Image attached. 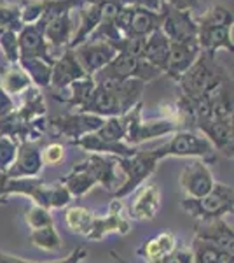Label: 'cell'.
Instances as JSON below:
<instances>
[{"label": "cell", "mask_w": 234, "mask_h": 263, "mask_svg": "<svg viewBox=\"0 0 234 263\" xmlns=\"http://www.w3.org/2000/svg\"><path fill=\"white\" fill-rule=\"evenodd\" d=\"M95 83V91L80 112L95 114L103 120L130 112L138 102H142L147 86L138 79H96Z\"/></svg>", "instance_id": "1"}, {"label": "cell", "mask_w": 234, "mask_h": 263, "mask_svg": "<svg viewBox=\"0 0 234 263\" xmlns=\"http://www.w3.org/2000/svg\"><path fill=\"white\" fill-rule=\"evenodd\" d=\"M231 81L225 70L217 63L215 54L201 51L198 60L193 63L189 70L178 79L182 88V95L187 99H199L214 93L224 83Z\"/></svg>", "instance_id": "2"}, {"label": "cell", "mask_w": 234, "mask_h": 263, "mask_svg": "<svg viewBox=\"0 0 234 263\" xmlns=\"http://www.w3.org/2000/svg\"><path fill=\"white\" fill-rule=\"evenodd\" d=\"M11 195H23L42 209H63L72 202L70 193L61 182L48 184L37 177H27V179H9L6 182V197Z\"/></svg>", "instance_id": "3"}, {"label": "cell", "mask_w": 234, "mask_h": 263, "mask_svg": "<svg viewBox=\"0 0 234 263\" xmlns=\"http://www.w3.org/2000/svg\"><path fill=\"white\" fill-rule=\"evenodd\" d=\"M161 160H164L161 147L151 151L138 149L135 155L127 156V158H116V165L119 167V171H122V174H124V182L119 184L116 192L112 193L114 198L122 200L127 195L137 192L140 186L156 172L157 163Z\"/></svg>", "instance_id": "4"}, {"label": "cell", "mask_w": 234, "mask_h": 263, "mask_svg": "<svg viewBox=\"0 0 234 263\" xmlns=\"http://www.w3.org/2000/svg\"><path fill=\"white\" fill-rule=\"evenodd\" d=\"M182 209L198 223H208L214 219L232 214L234 211V190L224 182H215L211 192L201 198H184Z\"/></svg>", "instance_id": "5"}, {"label": "cell", "mask_w": 234, "mask_h": 263, "mask_svg": "<svg viewBox=\"0 0 234 263\" xmlns=\"http://www.w3.org/2000/svg\"><path fill=\"white\" fill-rule=\"evenodd\" d=\"M164 158H198L206 165L217 162V151L203 134L194 130H178L168 142L161 146Z\"/></svg>", "instance_id": "6"}, {"label": "cell", "mask_w": 234, "mask_h": 263, "mask_svg": "<svg viewBox=\"0 0 234 263\" xmlns=\"http://www.w3.org/2000/svg\"><path fill=\"white\" fill-rule=\"evenodd\" d=\"M127 118V130L124 142L130 146H138V144L152 141L157 137H164V135H173L175 132L182 130L172 118H159V120H142V102H138L130 112H126Z\"/></svg>", "instance_id": "7"}, {"label": "cell", "mask_w": 234, "mask_h": 263, "mask_svg": "<svg viewBox=\"0 0 234 263\" xmlns=\"http://www.w3.org/2000/svg\"><path fill=\"white\" fill-rule=\"evenodd\" d=\"M161 74L163 72L147 63L143 58L117 53L109 65H105L100 72L93 76V79L95 81L96 79H138L147 84L157 79Z\"/></svg>", "instance_id": "8"}, {"label": "cell", "mask_w": 234, "mask_h": 263, "mask_svg": "<svg viewBox=\"0 0 234 263\" xmlns=\"http://www.w3.org/2000/svg\"><path fill=\"white\" fill-rule=\"evenodd\" d=\"M163 25L161 32L177 44H198V23L193 18L190 11L173 9L163 6Z\"/></svg>", "instance_id": "9"}, {"label": "cell", "mask_w": 234, "mask_h": 263, "mask_svg": "<svg viewBox=\"0 0 234 263\" xmlns=\"http://www.w3.org/2000/svg\"><path fill=\"white\" fill-rule=\"evenodd\" d=\"M103 118L95 116L89 112H74V114H63V116H56L49 121V126L53 132L59 137H67L70 141L80 139L88 134H95L103 125Z\"/></svg>", "instance_id": "10"}, {"label": "cell", "mask_w": 234, "mask_h": 263, "mask_svg": "<svg viewBox=\"0 0 234 263\" xmlns=\"http://www.w3.org/2000/svg\"><path fill=\"white\" fill-rule=\"evenodd\" d=\"M44 27L46 25L42 20H37L35 23L30 25H23V28L18 32L19 60L21 58H39L49 65L54 63V54L48 41H46Z\"/></svg>", "instance_id": "11"}, {"label": "cell", "mask_w": 234, "mask_h": 263, "mask_svg": "<svg viewBox=\"0 0 234 263\" xmlns=\"http://www.w3.org/2000/svg\"><path fill=\"white\" fill-rule=\"evenodd\" d=\"M72 51H74L77 62L89 78H93L105 65H109L117 54V51L105 41H86Z\"/></svg>", "instance_id": "12"}, {"label": "cell", "mask_w": 234, "mask_h": 263, "mask_svg": "<svg viewBox=\"0 0 234 263\" xmlns=\"http://www.w3.org/2000/svg\"><path fill=\"white\" fill-rule=\"evenodd\" d=\"M42 147L39 142L25 141L18 146L16 158L9 168H7L6 176L9 179H27V177H39L44 163H42Z\"/></svg>", "instance_id": "13"}, {"label": "cell", "mask_w": 234, "mask_h": 263, "mask_svg": "<svg viewBox=\"0 0 234 263\" xmlns=\"http://www.w3.org/2000/svg\"><path fill=\"white\" fill-rule=\"evenodd\" d=\"M131 230V224L130 221L122 216V200L119 198H114L109 205V213L107 216H95L93 219V224H91V230H89L88 240H103L109 233H117V235L124 237L127 235Z\"/></svg>", "instance_id": "14"}, {"label": "cell", "mask_w": 234, "mask_h": 263, "mask_svg": "<svg viewBox=\"0 0 234 263\" xmlns=\"http://www.w3.org/2000/svg\"><path fill=\"white\" fill-rule=\"evenodd\" d=\"M214 174L210 167L198 160V162L189 163L180 174V186L187 195V198H201L211 192L215 184Z\"/></svg>", "instance_id": "15"}, {"label": "cell", "mask_w": 234, "mask_h": 263, "mask_svg": "<svg viewBox=\"0 0 234 263\" xmlns=\"http://www.w3.org/2000/svg\"><path fill=\"white\" fill-rule=\"evenodd\" d=\"M194 126L199 130V134H203L208 139V141L211 142V146L215 147L217 153H222L225 158H231L232 160V149H234L232 118H227V120L198 121Z\"/></svg>", "instance_id": "16"}, {"label": "cell", "mask_w": 234, "mask_h": 263, "mask_svg": "<svg viewBox=\"0 0 234 263\" xmlns=\"http://www.w3.org/2000/svg\"><path fill=\"white\" fill-rule=\"evenodd\" d=\"M77 167L82 168L95 181V184L103 186L105 190H109L112 193L116 192V186H117L116 156L95 155V153H91V156L84 160V162L77 163Z\"/></svg>", "instance_id": "17"}, {"label": "cell", "mask_w": 234, "mask_h": 263, "mask_svg": "<svg viewBox=\"0 0 234 263\" xmlns=\"http://www.w3.org/2000/svg\"><path fill=\"white\" fill-rule=\"evenodd\" d=\"M88 78L86 72L82 70L80 63L75 58L74 51L65 49L58 58H54L53 69H51V88L54 90H67L74 81Z\"/></svg>", "instance_id": "18"}, {"label": "cell", "mask_w": 234, "mask_h": 263, "mask_svg": "<svg viewBox=\"0 0 234 263\" xmlns=\"http://www.w3.org/2000/svg\"><path fill=\"white\" fill-rule=\"evenodd\" d=\"M161 190L154 182L142 186L130 203V218L133 221H152L159 213Z\"/></svg>", "instance_id": "19"}, {"label": "cell", "mask_w": 234, "mask_h": 263, "mask_svg": "<svg viewBox=\"0 0 234 263\" xmlns=\"http://www.w3.org/2000/svg\"><path fill=\"white\" fill-rule=\"evenodd\" d=\"M75 9L79 14V25L70 41L69 49H74L86 42L101 23V0H82Z\"/></svg>", "instance_id": "20"}, {"label": "cell", "mask_w": 234, "mask_h": 263, "mask_svg": "<svg viewBox=\"0 0 234 263\" xmlns=\"http://www.w3.org/2000/svg\"><path fill=\"white\" fill-rule=\"evenodd\" d=\"M194 237L199 240L215 246L220 251H231L234 249V232L232 227L224 221V218L214 219L208 223H196Z\"/></svg>", "instance_id": "21"}, {"label": "cell", "mask_w": 234, "mask_h": 263, "mask_svg": "<svg viewBox=\"0 0 234 263\" xmlns=\"http://www.w3.org/2000/svg\"><path fill=\"white\" fill-rule=\"evenodd\" d=\"M199 53H201V49H199L198 44H177V42H172L164 74L178 81L193 67V63L198 60Z\"/></svg>", "instance_id": "22"}, {"label": "cell", "mask_w": 234, "mask_h": 263, "mask_svg": "<svg viewBox=\"0 0 234 263\" xmlns=\"http://www.w3.org/2000/svg\"><path fill=\"white\" fill-rule=\"evenodd\" d=\"M72 146H77L80 149L95 153V155H107V156H116V158H127V156L135 155L138 149L135 146H130L124 141L121 142H107L103 139H100L96 134H88L80 139L70 141Z\"/></svg>", "instance_id": "23"}, {"label": "cell", "mask_w": 234, "mask_h": 263, "mask_svg": "<svg viewBox=\"0 0 234 263\" xmlns=\"http://www.w3.org/2000/svg\"><path fill=\"white\" fill-rule=\"evenodd\" d=\"M44 21V35H46V41H48L49 46L53 48H65L69 49L70 46V41L74 37V20H72V11H65L61 14L54 16V18H49V20H44V18H39Z\"/></svg>", "instance_id": "24"}, {"label": "cell", "mask_w": 234, "mask_h": 263, "mask_svg": "<svg viewBox=\"0 0 234 263\" xmlns=\"http://www.w3.org/2000/svg\"><path fill=\"white\" fill-rule=\"evenodd\" d=\"M232 27H198V46L205 53L215 54L219 49L234 51L232 37H231Z\"/></svg>", "instance_id": "25"}, {"label": "cell", "mask_w": 234, "mask_h": 263, "mask_svg": "<svg viewBox=\"0 0 234 263\" xmlns=\"http://www.w3.org/2000/svg\"><path fill=\"white\" fill-rule=\"evenodd\" d=\"M169 46H172V42H169V39L159 28V30H156L154 33H151V35L147 37L142 58L164 74L166 62H168V54H169Z\"/></svg>", "instance_id": "26"}, {"label": "cell", "mask_w": 234, "mask_h": 263, "mask_svg": "<svg viewBox=\"0 0 234 263\" xmlns=\"http://www.w3.org/2000/svg\"><path fill=\"white\" fill-rule=\"evenodd\" d=\"M161 25H163V11H151L142 9V7H135L127 35L148 37L151 33L159 30Z\"/></svg>", "instance_id": "27"}, {"label": "cell", "mask_w": 234, "mask_h": 263, "mask_svg": "<svg viewBox=\"0 0 234 263\" xmlns=\"http://www.w3.org/2000/svg\"><path fill=\"white\" fill-rule=\"evenodd\" d=\"M177 244H178L177 237L172 232H161L140 246L137 254L145 261L157 260V258L166 256V254L172 253L177 248Z\"/></svg>", "instance_id": "28"}, {"label": "cell", "mask_w": 234, "mask_h": 263, "mask_svg": "<svg viewBox=\"0 0 234 263\" xmlns=\"http://www.w3.org/2000/svg\"><path fill=\"white\" fill-rule=\"evenodd\" d=\"M33 84L30 81L28 74L19 67V63L16 65H7L4 69H0V88L7 93L9 97L12 95H23L28 88H32Z\"/></svg>", "instance_id": "29"}, {"label": "cell", "mask_w": 234, "mask_h": 263, "mask_svg": "<svg viewBox=\"0 0 234 263\" xmlns=\"http://www.w3.org/2000/svg\"><path fill=\"white\" fill-rule=\"evenodd\" d=\"M0 135L21 144L25 141H32V128H30V123H25L21 120L14 109L12 112L0 116Z\"/></svg>", "instance_id": "30"}, {"label": "cell", "mask_w": 234, "mask_h": 263, "mask_svg": "<svg viewBox=\"0 0 234 263\" xmlns=\"http://www.w3.org/2000/svg\"><path fill=\"white\" fill-rule=\"evenodd\" d=\"M16 112L25 123H32L37 118H44L46 100L39 88L32 86L23 93V104L19 105V109H16Z\"/></svg>", "instance_id": "31"}, {"label": "cell", "mask_w": 234, "mask_h": 263, "mask_svg": "<svg viewBox=\"0 0 234 263\" xmlns=\"http://www.w3.org/2000/svg\"><path fill=\"white\" fill-rule=\"evenodd\" d=\"M59 182L65 186L72 198H82L84 195L88 192H91L96 186L95 181H93L82 168H79L77 165H74L72 171L67 174V176H63L61 179H59Z\"/></svg>", "instance_id": "32"}, {"label": "cell", "mask_w": 234, "mask_h": 263, "mask_svg": "<svg viewBox=\"0 0 234 263\" xmlns=\"http://www.w3.org/2000/svg\"><path fill=\"white\" fill-rule=\"evenodd\" d=\"M19 67L28 74L32 84H35L37 88H46L51 84V69L53 65L46 63L39 58H21Z\"/></svg>", "instance_id": "33"}, {"label": "cell", "mask_w": 234, "mask_h": 263, "mask_svg": "<svg viewBox=\"0 0 234 263\" xmlns=\"http://www.w3.org/2000/svg\"><path fill=\"white\" fill-rule=\"evenodd\" d=\"M93 219H95V214L91 211L84 209V207H69L65 211V221L69 230L84 237V239H86L89 230H91Z\"/></svg>", "instance_id": "34"}, {"label": "cell", "mask_w": 234, "mask_h": 263, "mask_svg": "<svg viewBox=\"0 0 234 263\" xmlns=\"http://www.w3.org/2000/svg\"><path fill=\"white\" fill-rule=\"evenodd\" d=\"M30 244L35 246L40 251H58L63 246V239L59 237L54 224L46 228H39V230H32L28 237Z\"/></svg>", "instance_id": "35"}, {"label": "cell", "mask_w": 234, "mask_h": 263, "mask_svg": "<svg viewBox=\"0 0 234 263\" xmlns=\"http://www.w3.org/2000/svg\"><path fill=\"white\" fill-rule=\"evenodd\" d=\"M69 88H70V97L63 102L69 104L70 107H77V111H80L89 102V99H91L93 91H95V88H96V83H95V79L88 76V78H84V79L74 81Z\"/></svg>", "instance_id": "36"}, {"label": "cell", "mask_w": 234, "mask_h": 263, "mask_svg": "<svg viewBox=\"0 0 234 263\" xmlns=\"http://www.w3.org/2000/svg\"><path fill=\"white\" fill-rule=\"evenodd\" d=\"M232 11L225 6H211L199 18H196L198 27H232Z\"/></svg>", "instance_id": "37"}, {"label": "cell", "mask_w": 234, "mask_h": 263, "mask_svg": "<svg viewBox=\"0 0 234 263\" xmlns=\"http://www.w3.org/2000/svg\"><path fill=\"white\" fill-rule=\"evenodd\" d=\"M126 130H127V118L124 114V116L105 118L103 125L95 134L107 142H121L126 137Z\"/></svg>", "instance_id": "38"}, {"label": "cell", "mask_w": 234, "mask_h": 263, "mask_svg": "<svg viewBox=\"0 0 234 263\" xmlns=\"http://www.w3.org/2000/svg\"><path fill=\"white\" fill-rule=\"evenodd\" d=\"M145 41L147 37H140V35H124L121 37L117 42L110 44L117 53L122 54H131V57L142 58L143 57V48H145Z\"/></svg>", "instance_id": "39"}, {"label": "cell", "mask_w": 234, "mask_h": 263, "mask_svg": "<svg viewBox=\"0 0 234 263\" xmlns=\"http://www.w3.org/2000/svg\"><path fill=\"white\" fill-rule=\"evenodd\" d=\"M190 249H193V254H194V263H219L220 249H217L215 246L205 242V240H199L194 237Z\"/></svg>", "instance_id": "40"}, {"label": "cell", "mask_w": 234, "mask_h": 263, "mask_svg": "<svg viewBox=\"0 0 234 263\" xmlns=\"http://www.w3.org/2000/svg\"><path fill=\"white\" fill-rule=\"evenodd\" d=\"M23 218L32 230H39V228H46V227L54 224L51 211L42 209V207H37V205H33V207H30V209L25 211Z\"/></svg>", "instance_id": "41"}, {"label": "cell", "mask_w": 234, "mask_h": 263, "mask_svg": "<svg viewBox=\"0 0 234 263\" xmlns=\"http://www.w3.org/2000/svg\"><path fill=\"white\" fill-rule=\"evenodd\" d=\"M0 48H2L4 54H6V60L11 65L19 63V42H18V33L7 30L0 35Z\"/></svg>", "instance_id": "42"}, {"label": "cell", "mask_w": 234, "mask_h": 263, "mask_svg": "<svg viewBox=\"0 0 234 263\" xmlns=\"http://www.w3.org/2000/svg\"><path fill=\"white\" fill-rule=\"evenodd\" d=\"M18 146L19 144L16 141L0 135V172L6 174L7 168L12 165L16 158V153H18Z\"/></svg>", "instance_id": "43"}, {"label": "cell", "mask_w": 234, "mask_h": 263, "mask_svg": "<svg viewBox=\"0 0 234 263\" xmlns=\"http://www.w3.org/2000/svg\"><path fill=\"white\" fill-rule=\"evenodd\" d=\"M42 155V163L44 165H49V167H56L63 162L65 158V147L58 142H53V144H48L44 149L40 151Z\"/></svg>", "instance_id": "44"}, {"label": "cell", "mask_w": 234, "mask_h": 263, "mask_svg": "<svg viewBox=\"0 0 234 263\" xmlns=\"http://www.w3.org/2000/svg\"><path fill=\"white\" fill-rule=\"evenodd\" d=\"M121 6H130V7H142V9H151V11H161L163 4L161 0H117Z\"/></svg>", "instance_id": "45"}, {"label": "cell", "mask_w": 234, "mask_h": 263, "mask_svg": "<svg viewBox=\"0 0 234 263\" xmlns=\"http://www.w3.org/2000/svg\"><path fill=\"white\" fill-rule=\"evenodd\" d=\"M88 256V251L86 248H82V246H79V248H75L74 251H72L69 256L61 258V260H54V261H40V263H82L84 258Z\"/></svg>", "instance_id": "46"}, {"label": "cell", "mask_w": 234, "mask_h": 263, "mask_svg": "<svg viewBox=\"0 0 234 263\" xmlns=\"http://www.w3.org/2000/svg\"><path fill=\"white\" fill-rule=\"evenodd\" d=\"M161 4L173 7V9H184V11H193L199 7L198 0H161Z\"/></svg>", "instance_id": "47"}, {"label": "cell", "mask_w": 234, "mask_h": 263, "mask_svg": "<svg viewBox=\"0 0 234 263\" xmlns=\"http://www.w3.org/2000/svg\"><path fill=\"white\" fill-rule=\"evenodd\" d=\"M173 256L177 258L178 263H194V254L193 249L187 248V246H178L173 249Z\"/></svg>", "instance_id": "48"}, {"label": "cell", "mask_w": 234, "mask_h": 263, "mask_svg": "<svg viewBox=\"0 0 234 263\" xmlns=\"http://www.w3.org/2000/svg\"><path fill=\"white\" fill-rule=\"evenodd\" d=\"M14 109H16V105H14V102H12V99L0 88V116L9 114L14 111Z\"/></svg>", "instance_id": "49"}, {"label": "cell", "mask_w": 234, "mask_h": 263, "mask_svg": "<svg viewBox=\"0 0 234 263\" xmlns=\"http://www.w3.org/2000/svg\"><path fill=\"white\" fill-rule=\"evenodd\" d=\"M0 263H40V261H32V260H27V258L14 256V254H7V253L0 251Z\"/></svg>", "instance_id": "50"}, {"label": "cell", "mask_w": 234, "mask_h": 263, "mask_svg": "<svg viewBox=\"0 0 234 263\" xmlns=\"http://www.w3.org/2000/svg\"><path fill=\"white\" fill-rule=\"evenodd\" d=\"M6 182H7V176L4 172H0V203H6L7 197H6Z\"/></svg>", "instance_id": "51"}, {"label": "cell", "mask_w": 234, "mask_h": 263, "mask_svg": "<svg viewBox=\"0 0 234 263\" xmlns=\"http://www.w3.org/2000/svg\"><path fill=\"white\" fill-rule=\"evenodd\" d=\"M147 263H178V260L173 256V251H172L169 254H166V256H161V258H157V260H151Z\"/></svg>", "instance_id": "52"}, {"label": "cell", "mask_w": 234, "mask_h": 263, "mask_svg": "<svg viewBox=\"0 0 234 263\" xmlns=\"http://www.w3.org/2000/svg\"><path fill=\"white\" fill-rule=\"evenodd\" d=\"M219 263H234V254L231 251H220Z\"/></svg>", "instance_id": "53"}, {"label": "cell", "mask_w": 234, "mask_h": 263, "mask_svg": "<svg viewBox=\"0 0 234 263\" xmlns=\"http://www.w3.org/2000/svg\"><path fill=\"white\" fill-rule=\"evenodd\" d=\"M110 256H112V258H116V260H117L119 263H127V261L124 260V258H122V256H119V254H117V253H114V251L110 253Z\"/></svg>", "instance_id": "54"}]
</instances>
